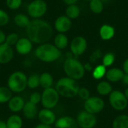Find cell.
<instances>
[{
  "instance_id": "7bdbcfd3",
  "label": "cell",
  "mask_w": 128,
  "mask_h": 128,
  "mask_svg": "<svg viewBox=\"0 0 128 128\" xmlns=\"http://www.w3.org/2000/svg\"><path fill=\"white\" fill-rule=\"evenodd\" d=\"M122 80L123 81V82H124V85L128 86V74H124V76H123V78H122Z\"/></svg>"
},
{
  "instance_id": "30bf717a",
  "label": "cell",
  "mask_w": 128,
  "mask_h": 128,
  "mask_svg": "<svg viewBox=\"0 0 128 128\" xmlns=\"http://www.w3.org/2000/svg\"><path fill=\"white\" fill-rule=\"evenodd\" d=\"M79 128H93L97 124V118L94 114L85 111L80 112L76 119Z\"/></svg>"
},
{
  "instance_id": "277c9868",
  "label": "cell",
  "mask_w": 128,
  "mask_h": 128,
  "mask_svg": "<svg viewBox=\"0 0 128 128\" xmlns=\"http://www.w3.org/2000/svg\"><path fill=\"white\" fill-rule=\"evenodd\" d=\"M63 68L68 77L75 80L82 79L85 75L86 69L84 66L80 62L73 57H69L65 60Z\"/></svg>"
},
{
  "instance_id": "8d00e7d4",
  "label": "cell",
  "mask_w": 128,
  "mask_h": 128,
  "mask_svg": "<svg viewBox=\"0 0 128 128\" xmlns=\"http://www.w3.org/2000/svg\"><path fill=\"white\" fill-rule=\"evenodd\" d=\"M77 95H79V97L82 100H84L86 101L87 99L90 98V92L88 89H87L86 88H80Z\"/></svg>"
},
{
  "instance_id": "60d3db41",
  "label": "cell",
  "mask_w": 128,
  "mask_h": 128,
  "mask_svg": "<svg viewBox=\"0 0 128 128\" xmlns=\"http://www.w3.org/2000/svg\"><path fill=\"white\" fill-rule=\"evenodd\" d=\"M63 2L68 5H70V4H75L77 0H63Z\"/></svg>"
},
{
  "instance_id": "7c38bea8",
  "label": "cell",
  "mask_w": 128,
  "mask_h": 128,
  "mask_svg": "<svg viewBox=\"0 0 128 128\" xmlns=\"http://www.w3.org/2000/svg\"><path fill=\"white\" fill-rule=\"evenodd\" d=\"M38 118L41 124H44L50 126L55 124L56 121V114L51 110L46 109V108H44L38 112Z\"/></svg>"
},
{
  "instance_id": "603a6c76",
  "label": "cell",
  "mask_w": 128,
  "mask_h": 128,
  "mask_svg": "<svg viewBox=\"0 0 128 128\" xmlns=\"http://www.w3.org/2000/svg\"><path fill=\"white\" fill-rule=\"evenodd\" d=\"M68 44V39L65 34L63 33L58 34L54 39V45L58 50H63L67 47Z\"/></svg>"
},
{
  "instance_id": "ee69618b",
  "label": "cell",
  "mask_w": 128,
  "mask_h": 128,
  "mask_svg": "<svg viewBox=\"0 0 128 128\" xmlns=\"http://www.w3.org/2000/svg\"><path fill=\"white\" fill-rule=\"evenodd\" d=\"M0 128H8L7 124H6V122L0 120Z\"/></svg>"
},
{
  "instance_id": "7dc6e473",
  "label": "cell",
  "mask_w": 128,
  "mask_h": 128,
  "mask_svg": "<svg viewBox=\"0 0 128 128\" xmlns=\"http://www.w3.org/2000/svg\"><path fill=\"white\" fill-rule=\"evenodd\" d=\"M86 1H91V0H86Z\"/></svg>"
},
{
  "instance_id": "d4e9b609",
  "label": "cell",
  "mask_w": 128,
  "mask_h": 128,
  "mask_svg": "<svg viewBox=\"0 0 128 128\" xmlns=\"http://www.w3.org/2000/svg\"><path fill=\"white\" fill-rule=\"evenodd\" d=\"M112 128H128V116H117L112 122Z\"/></svg>"
},
{
  "instance_id": "4fadbf2b",
  "label": "cell",
  "mask_w": 128,
  "mask_h": 128,
  "mask_svg": "<svg viewBox=\"0 0 128 128\" xmlns=\"http://www.w3.org/2000/svg\"><path fill=\"white\" fill-rule=\"evenodd\" d=\"M32 42L28 38H21L15 45V49L20 55H27L32 50Z\"/></svg>"
},
{
  "instance_id": "6da1fadb",
  "label": "cell",
  "mask_w": 128,
  "mask_h": 128,
  "mask_svg": "<svg viewBox=\"0 0 128 128\" xmlns=\"http://www.w3.org/2000/svg\"><path fill=\"white\" fill-rule=\"evenodd\" d=\"M52 28L50 23L40 19H34L30 21L26 28L27 38L38 44L46 43L52 36Z\"/></svg>"
},
{
  "instance_id": "d6a6232c",
  "label": "cell",
  "mask_w": 128,
  "mask_h": 128,
  "mask_svg": "<svg viewBox=\"0 0 128 128\" xmlns=\"http://www.w3.org/2000/svg\"><path fill=\"white\" fill-rule=\"evenodd\" d=\"M115 62V56L112 52L106 53L103 58V64L106 68L111 66Z\"/></svg>"
},
{
  "instance_id": "52a82bcc",
  "label": "cell",
  "mask_w": 128,
  "mask_h": 128,
  "mask_svg": "<svg viewBox=\"0 0 128 128\" xmlns=\"http://www.w3.org/2000/svg\"><path fill=\"white\" fill-rule=\"evenodd\" d=\"M47 10V5L44 0H33L27 7V12L29 16L33 19H40Z\"/></svg>"
},
{
  "instance_id": "ba28073f",
  "label": "cell",
  "mask_w": 128,
  "mask_h": 128,
  "mask_svg": "<svg viewBox=\"0 0 128 128\" xmlns=\"http://www.w3.org/2000/svg\"><path fill=\"white\" fill-rule=\"evenodd\" d=\"M110 103L113 109L118 111L124 110L128 106V100L124 93L118 90L112 91L110 94Z\"/></svg>"
},
{
  "instance_id": "e0dca14e",
  "label": "cell",
  "mask_w": 128,
  "mask_h": 128,
  "mask_svg": "<svg viewBox=\"0 0 128 128\" xmlns=\"http://www.w3.org/2000/svg\"><path fill=\"white\" fill-rule=\"evenodd\" d=\"M26 102L20 96H14L12 97L8 102V107L10 111L14 113H17L22 110Z\"/></svg>"
},
{
  "instance_id": "836d02e7",
  "label": "cell",
  "mask_w": 128,
  "mask_h": 128,
  "mask_svg": "<svg viewBox=\"0 0 128 128\" xmlns=\"http://www.w3.org/2000/svg\"><path fill=\"white\" fill-rule=\"evenodd\" d=\"M22 4V0H6V5L10 10H16Z\"/></svg>"
},
{
  "instance_id": "e575fe53",
  "label": "cell",
  "mask_w": 128,
  "mask_h": 128,
  "mask_svg": "<svg viewBox=\"0 0 128 128\" xmlns=\"http://www.w3.org/2000/svg\"><path fill=\"white\" fill-rule=\"evenodd\" d=\"M9 22V16L4 10L0 9V26H6Z\"/></svg>"
},
{
  "instance_id": "44dd1931",
  "label": "cell",
  "mask_w": 128,
  "mask_h": 128,
  "mask_svg": "<svg viewBox=\"0 0 128 128\" xmlns=\"http://www.w3.org/2000/svg\"><path fill=\"white\" fill-rule=\"evenodd\" d=\"M53 84V78L50 73L44 72L40 75V86L44 89L51 88Z\"/></svg>"
},
{
  "instance_id": "d590c367",
  "label": "cell",
  "mask_w": 128,
  "mask_h": 128,
  "mask_svg": "<svg viewBox=\"0 0 128 128\" xmlns=\"http://www.w3.org/2000/svg\"><path fill=\"white\" fill-rule=\"evenodd\" d=\"M29 102L37 105L41 101V94L38 92H33L29 96Z\"/></svg>"
},
{
  "instance_id": "8fae6325",
  "label": "cell",
  "mask_w": 128,
  "mask_h": 128,
  "mask_svg": "<svg viewBox=\"0 0 128 128\" xmlns=\"http://www.w3.org/2000/svg\"><path fill=\"white\" fill-rule=\"evenodd\" d=\"M87 48L86 40L81 36L74 38L70 44V51L75 56H81L85 52Z\"/></svg>"
},
{
  "instance_id": "f1b7e54d",
  "label": "cell",
  "mask_w": 128,
  "mask_h": 128,
  "mask_svg": "<svg viewBox=\"0 0 128 128\" xmlns=\"http://www.w3.org/2000/svg\"><path fill=\"white\" fill-rule=\"evenodd\" d=\"M40 86V76L37 74H33L27 78V87L31 89H34Z\"/></svg>"
},
{
  "instance_id": "c3c4849f",
  "label": "cell",
  "mask_w": 128,
  "mask_h": 128,
  "mask_svg": "<svg viewBox=\"0 0 128 128\" xmlns=\"http://www.w3.org/2000/svg\"><path fill=\"white\" fill-rule=\"evenodd\" d=\"M0 69H1V66H0Z\"/></svg>"
},
{
  "instance_id": "f546056e",
  "label": "cell",
  "mask_w": 128,
  "mask_h": 128,
  "mask_svg": "<svg viewBox=\"0 0 128 128\" xmlns=\"http://www.w3.org/2000/svg\"><path fill=\"white\" fill-rule=\"evenodd\" d=\"M89 7L94 14H100L104 10V2L101 0H91Z\"/></svg>"
},
{
  "instance_id": "484cf974",
  "label": "cell",
  "mask_w": 128,
  "mask_h": 128,
  "mask_svg": "<svg viewBox=\"0 0 128 128\" xmlns=\"http://www.w3.org/2000/svg\"><path fill=\"white\" fill-rule=\"evenodd\" d=\"M14 23L17 26H19L20 28H27V26H28V24L30 22L29 18L26 15L22 14H16L14 16Z\"/></svg>"
},
{
  "instance_id": "2e32d148",
  "label": "cell",
  "mask_w": 128,
  "mask_h": 128,
  "mask_svg": "<svg viewBox=\"0 0 128 128\" xmlns=\"http://www.w3.org/2000/svg\"><path fill=\"white\" fill-rule=\"evenodd\" d=\"M54 128H79L76 121L70 116H64L57 119L54 124Z\"/></svg>"
},
{
  "instance_id": "4316f807",
  "label": "cell",
  "mask_w": 128,
  "mask_h": 128,
  "mask_svg": "<svg viewBox=\"0 0 128 128\" xmlns=\"http://www.w3.org/2000/svg\"><path fill=\"white\" fill-rule=\"evenodd\" d=\"M12 93L8 87L0 86V104L8 103L13 97Z\"/></svg>"
},
{
  "instance_id": "7402d4cb",
  "label": "cell",
  "mask_w": 128,
  "mask_h": 128,
  "mask_svg": "<svg viewBox=\"0 0 128 128\" xmlns=\"http://www.w3.org/2000/svg\"><path fill=\"white\" fill-rule=\"evenodd\" d=\"M115 34V29L109 25H104L100 29V35L103 40H107L112 38Z\"/></svg>"
},
{
  "instance_id": "8992f818",
  "label": "cell",
  "mask_w": 128,
  "mask_h": 128,
  "mask_svg": "<svg viewBox=\"0 0 128 128\" xmlns=\"http://www.w3.org/2000/svg\"><path fill=\"white\" fill-rule=\"evenodd\" d=\"M59 100V94L52 87L44 90L41 94V104L44 108L52 110L56 106Z\"/></svg>"
},
{
  "instance_id": "5b68a950",
  "label": "cell",
  "mask_w": 128,
  "mask_h": 128,
  "mask_svg": "<svg viewBox=\"0 0 128 128\" xmlns=\"http://www.w3.org/2000/svg\"><path fill=\"white\" fill-rule=\"evenodd\" d=\"M27 78L23 72L15 71L8 79V87L14 93H20L27 87Z\"/></svg>"
},
{
  "instance_id": "9a60e30c",
  "label": "cell",
  "mask_w": 128,
  "mask_h": 128,
  "mask_svg": "<svg viewBox=\"0 0 128 128\" xmlns=\"http://www.w3.org/2000/svg\"><path fill=\"white\" fill-rule=\"evenodd\" d=\"M71 20L67 16H60L55 21V28L59 33H64L70 30Z\"/></svg>"
},
{
  "instance_id": "cb8c5ba5",
  "label": "cell",
  "mask_w": 128,
  "mask_h": 128,
  "mask_svg": "<svg viewBox=\"0 0 128 128\" xmlns=\"http://www.w3.org/2000/svg\"><path fill=\"white\" fill-rule=\"evenodd\" d=\"M97 92L100 95H107L112 92V86L106 81H102L97 86Z\"/></svg>"
},
{
  "instance_id": "74e56055",
  "label": "cell",
  "mask_w": 128,
  "mask_h": 128,
  "mask_svg": "<svg viewBox=\"0 0 128 128\" xmlns=\"http://www.w3.org/2000/svg\"><path fill=\"white\" fill-rule=\"evenodd\" d=\"M101 57V51L100 50H96L91 56L90 57V62L94 63L98 59H99Z\"/></svg>"
},
{
  "instance_id": "b9f144b4",
  "label": "cell",
  "mask_w": 128,
  "mask_h": 128,
  "mask_svg": "<svg viewBox=\"0 0 128 128\" xmlns=\"http://www.w3.org/2000/svg\"><path fill=\"white\" fill-rule=\"evenodd\" d=\"M34 128H52L50 125H47V124H38Z\"/></svg>"
},
{
  "instance_id": "3957f363",
  "label": "cell",
  "mask_w": 128,
  "mask_h": 128,
  "mask_svg": "<svg viewBox=\"0 0 128 128\" xmlns=\"http://www.w3.org/2000/svg\"><path fill=\"white\" fill-rule=\"evenodd\" d=\"M36 57L44 62H52L61 56V51L55 45L45 43L38 46L35 50Z\"/></svg>"
},
{
  "instance_id": "4dcf8cb0",
  "label": "cell",
  "mask_w": 128,
  "mask_h": 128,
  "mask_svg": "<svg viewBox=\"0 0 128 128\" xmlns=\"http://www.w3.org/2000/svg\"><path fill=\"white\" fill-rule=\"evenodd\" d=\"M106 69L104 64H100L97 66L92 72V76L95 80H100L104 76H106Z\"/></svg>"
},
{
  "instance_id": "7a4b0ae2",
  "label": "cell",
  "mask_w": 128,
  "mask_h": 128,
  "mask_svg": "<svg viewBox=\"0 0 128 128\" xmlns=\"http://www.w3.org/2000/svg\"><path fill=\"white\" fill-rule=\"evenodd\" d=\"M55 88L59 95L66 98H72L78 94L80 87L75 80L63 77L58 80Z\"/></svg>"
},
{
  "instance_id": "1f68e13d",
  "label": "cell",
  "mask_w": 128,
  "mask_h": 128,
  "mask_svg": "<svg viewBox=\"0 0 128 128\" xmlns=\"http://www.w3.org/2000/svg\"><path fill=\"white\" fill-rule=\"evenodd\" d=\"M19 39L20 38H19L18 34L16 33L13 32V33H10V34H8L6 36V39H5L4 43L6 44H8V45L10 46H12L14 45L15 46Z\"/></svg>"
},
{
  "instance_id": "f35d334b",
  "label": "cell",
  "mask_w": 128,
  "mask_h": 128,
  "mask_svg": "<svg viewBox=\"0 0 128 128\" xmlns=\"http://www.w3.org/2000/svg\"><path fill=\"white\" fill-rule=\"evenodd\" d=\"M5 39H6V35L4 33L3 31L0 30V44H2L5 42Z\"/></svg>"
},
{
  "instance_id": "ab89813d",
  "label": "cell",
  "mask_w": 128,
  "mask_h": 128,
  "mask_svg": "<svg viewBox=\"0 0 128 128\" xmlns=\"http://www.w3.org/2000/svg\"><path fill=\"white\" fill-rule=\"evenodd\" d=\"M123 71L124 74H128V58H127L123 64Z\"/></svg>"
},
{
  "instance_id": "f6af8a7d",
  "label": "cell",
  "mask_w": 128,
  "mask_h": 128,
  "mask_svg": "<svg viewBox=\"0 0 128 128\" xmlns=\"http://www.w3.org/2000/svg\"><path fill=\"white\" fill-rule=\"evenodd\" d=\"M84 68H85V69H86V70H92V67L90 66L89 64H86V66H85Z\"/></svg>"
},
{
  "instance_id": "83f0119b",
  "label": "cell",
  "mask_w": 128,
  "mask_h": 128,
  "mask_svg": "<svg viewBox=\"0 0 128 128\" xmlns=\"http://www.w3.org/2000/svg\"><path fill=\"white\" fill-rule=\"evenodd\" d=\"M65 14H66V16L68 18H70V20L71 19H76L80 16V10L77 5L70 4V5H68V8H66Z\"/></svg>"
},
{
  "instance_id": "9c48e42d",
  "label": "cell",
  "mask_w": 128,
  "mask_h": 128,
  "mask_svg": "<svg viewBox=\"0 0 128 128\" xmlns=\"http://www.w3.org/2000/svg\"><path fill=\"white\" fill-rule=\"evenodd\" d=\"M105 106V103L103 99L98 97H90L85 101L84 109L86 112L92 114L100 112Z\"/></svg>"
},
{
  "instance_id": "d6986e66",
  "label": "cell",
  "mask_w": 128,
  "mask_h": 128,
  "mask_svg": "<svg viewBox=\"0 0 128 128\" xmlns=\"http://www.w3.org/2000/svg\"><path fill=\"white\" fill-rule=\"evenodd\" d=\"M124 75V72L119 69V68H111L108 71H106V79L112 82H118L122 80L123 76Z\"/></svg>"
},
{
  "instance_id": "bcb514c9",
  "label": "cell",
  "mask_w": 128,
  "mask_h": 128,
  "mask_svg": "<svg viewBox=\"0 0 128 128\" xmlns=\"http://www.w3.org/2000/svg\"><path fill=\"white\" fill-rule=\"evenodd\" d=\"M124 95H125L126 98L128 99V88L125 89V91H124Z\"/></svg>"
},
{
  "instance_id": "5bb4252c",
  "label": "cell",
  "mask_w": 128,
  "mask_h": 128,
  "mask_svg": "<svg viewBox=\"0 0 128 128\" xmlns=\"http://www.w3.org/2000/svg\"><path fill=\"white\" fill-rule=\"evenodd\" d=\"M14 50L12 47L5 43L0 44V64L9 63L14 58Z\"/></svg>"
},
{
  "instance_id": "ffe728a7",
  "label": "cell",
  "mask_w": 128,
  "mask_h": 128,
  "mask_svg": "<svg viewBox=\"0 0 128 128\" xmlns=\"http://www.w3.org/2000/svg\"><path fill=\"white\" fill-rule=\"evenodd\" d=\"M8 128H22V119L18 115H12L8 117L6 121Z\"/></svg>"
},
{
  "instance_id": "ac0fdd59",
  "label": "cell",
  "mask_w": 128,
  "mask_h": 128,
  "mask_svg": "<svg viewBox=\"0 0 128 128\" xmlns=\"http://www.w3.org/2000/svg\"><path fill=\"white\" fill-rule=\"evenodd\" d=\"M22 111L24 117L27 119L34 118L38 116V113L37 105L31 103L29 101H27L25 104L24 107Z\"/></svg>"
}]
</instances>
